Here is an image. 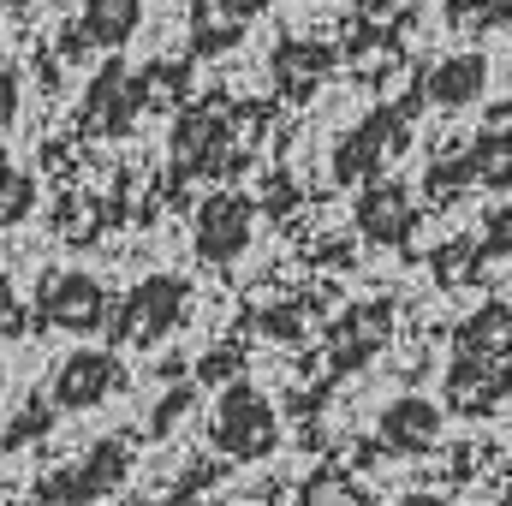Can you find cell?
Here are the masks:
<instances>
[{
  "instance_id": "obj_7",
  "label": "cell",
  "mask_w": 512,
  "mask_h": 506,
  "mask_svg": "<svg viewBox=\"0 0 512 506\" xmlns=\"http://www.w3.org/2000/svg\"><path fill=\"white\" fill-rule=\"evenodd\" d=\"M251 245V197L239 191H215L197 209V256L203 262H233Z\"/></svg>"
},
{
  "instance_id": "obj_2",
  "label": "cell",
  "mask_w": 512,
  "mask_h": 506,
  "mask_svg": "<svg viewBox=\"0 0 512 506\" xmlns=\"http://www.w3.org/2000/svg\"><path fill=\"white\" fill-rule=\"evenodd\" d=\"M274 405L256 393L251 381H233L227 393H221V405H215V447L227 453V459H262L268 447H274Z\"/></svg>"
},
{
  "instance_id": "obj_11",
  "label": "cell",
  "mask_w": 512,
  "mask_h": 506,
  "mask_svg": "<svg viewBox=\"0 0 512 506\" xmlns=\"http://www.w3.org/2000/svg\"><path fill=\"white\" fill-rule=\"evenodd\" d=\"M483 84H489L483 54H453V60H441V66L423 78V96H429L435 108H465V102L483 96Z\"/></svg>"
},
{
  "instance_id": "obj_8",
  "label": "cell",
  "mask_w": 512,
  "mask_h": 506,
  "mask_svg": "<svg viewBox=\"0 0 512 506\" xmlns=\"http://www.w3.org/2000/svg\"><path fill=\"white\" fill-rule=\"evenodd\" d=\"M358 227H364V239H376V245H399V239L417 227L411 191H405V185H370L364 203H358Z\"/></svg>"
},
{
  "instance_id": "obj_10",
  "label": "cell",
  "mask_w": 512,
  "mask_h": 506,
  "mask_svg": "<svg viewBox=\"0 0 512 506\" xmlns=\"http://www.w3.org/2000/svg\"><path fill=\"white\" fill-rule=\"evenodd\" d=\"M143 24V0H84L78 6V36L90 48H126Z\"/></svg>"
},
{
  "instance_id": "obj_13",
  "label": "cell",
  "mask_w": 512,
  "mask_h": 506,
  "mask_svg": "<svg viewBox=\"0 0 512 506\" xmlns=\"http://www.w3.org/2000/svg\"><path fill=\"white\" fill-rule=\"evenodd\" d=\"M459 352H465V358H483V364H507V352H512V310L507 304L477 310V316L459 328Z\"/></svg>"
},
{
  "instance_id": "obj_5",
  "label": "cell",
  "mask_w": 512,
  "mask_h": 506,
  "mask_svg": "<svg viewBox=\"0 0 512 506\" xmlns=\"http://www.w3.org/2000/svg\"><path fill=\"white\" fill-rule=\"evenodd\" d=\"M399 149H405V108H382V114H370L358 131L340 137V149H334V179L352 185L358 173H382Z\"/></svg>"
},
{
  "instance_id": "obj_1",
  "label": "cell",
  "mask_w": 512,
  "mask_h": 506,
  "mask_svg": "<svg viewBox=\"0 0 512 506\" xmlns=\"http://www.w3.org/2000/svg\"><path fill=\"white\" fill-rule=\"evenodd\" d=\"M185 310H191V280L149 274V280H137L126 298H120L108 334H114L120 346H155L161 334H173V328L185 322Z\"/></svg>"
},
{
  "instance_id": "obj_25",
  "label": "cell",
  "mask_w": 512,
  "mask_h": 506,
  "mask_svg": "<svg viewBox=\"0 0 512 506\" xmlns=\"http://www.w3.org/2000/svg\"><path fill=\"white\" fill-rule=\"evenodd\" d=\"M0 310H12V292H6V280H0Z\"/></svg>"
},
{
  "instance_id": "obj_29",
  "label": "cell",
  "mask_w": 512,
  "mask_h": 506,
  "mask_svg": "<svg viewBox=\"0 0 512 506\" xmlns=\"http://www.w3.org/2000/svg\"><path fill=\"white\" fill-rule=\"evenodd\" d=\"M0 6H18V0H0Z\"/></svg>"
},
{
  "instance_id": "obj_30",
  "label": "cell",
  "mask_w": 512,
  "mask_h": 506,
  "mask_svg": "<svg viewBox=\"0 0 512 506\" xmlns=\"http://www.w3.org/2000/svg\"><path fill=\"white\" fill-rule=\"evenodd\" d=\"M507 387H512V370H507Z\"/></svg>"
},
{
  "instance_id": "obj_22",
  "label": "cell",
  "mask_w": 512,
  "mask_h": 506,
  "mask_svg": "<svg viewBox=\"0 0 512 506\" xmlns=\"http://www.w3.org/2000/svg\"><path fill=\"white\" fill-rule=\"evenodd\" d=\"M18 120V78L12 72H0V131Z\"/></svg>"
},
{
  "instance_id": "obj_27",
  "label": "cell",
  "mask_w": 512,
  "mask_h": 506,
  "mask_svg": "<svg viewBox=\"0 0 512 506\" xmlns=\"http://www.w3.org/2000/svg\"><path fill=\"white\" fill-rule=\"evenodd\" d=\"M0 173H6V149H0Z\"/></svg>"
},
{
  "instance_id": "obj_26",
  "label": "cell",
  "mask_w": 512,
  "mask_h": 506,
  "mask_svg": "<svg viewBox=\"0 0 512 506\" xmlns=\"http://www.w3.org/2000/svg\"><path fill=\"white\" fill-rule=\"evenodd\" d=\"M405 506H441V501H429V495H417V501H405Z\"/></svg>"
},
{
  "instance_id": "obj_15",
  "label": "cell",
  "mask_w": 512,
  "mask_h": 506,
  "mask_svg": "<svg viewBox=\"0 0 512 506\" xmlns=\"http://www.w3.org/2000/svg\"><path fill=\"white\" fill-rule=\"evenodd\" d=\"M382 334H387V304L352 310V316H346V328H340V352H334V364H340V370H352L358 358H370V352L382 346Z\"/></svg>"
},
{
  "instance_id": "obj_19",
  "label": "cell",
  "mask_w": 512,
  "mask_h": 506,
  "mask_svg": "<svg viewBox=\"0 0 512 506\" xmlns=\"http://www.w3.org/2000/svg\"><path fill=\"white\" fill-rule=\"evenodd\" d=\"M471 185V161H441L435 173H429V191L435 197H453V191H465Z\"/></svg>"
},
{
  "instance_id": "obj_12",
  "label": "cell",
  "mask_w": 512,
  "mask_h": 506,
  "mask_svg": "<svg viewBox=\"0 0 512 506\" xmlns=\"http://www.w3.org/2000/svg\"><path fill=\"white\" fill-rule=\"evenodd\" d=\"M126 465H131L126 441H102V447L84 459V471H78L72 483H60V495H66V501H96V495H108V489L126 483Z\"/></svg>"
},
{
  "instance_id": "obj_3",
  "label": "cell",
  "mask_w": 512,
  "mask_h": 506,
  "mask_svg": "<svg viewBox=\"0 0 512 506\" xmlns=\"http://www.w3.org/2000/svg\"><path fill=\"white\" fill-rule=\"evenodd\" d=\"M36 310L48 328H66V334H96L108 322V292L96 274H48L36 286Z\"/></svg>"
},
{
  "instance_id": "obj_17",
  "label": "cell",
  "mask_w": 512,
  "mask_h": 506,
  "mask_svg": "<svg viewBox=\"0 0 512 506\" xmlns=\"http://www.w3.org/2000/svg\"><path fill=\"white\" fill-rule=\"evenodd\" d=\"M30 209H36V179L18 173V167H6L0 173V227H18Z\"/></svg>"
},
{
  "instance_id": "obj_4",
  "label": "cell",
  "mask_w": 512,
  "mask_h": 506,
  "mask_svg": "<svg viewBox=\"0 0 512 506\" xmlns=\"http://www.w3.org/2000/svg\"><path fill=\"white\" fill-rule=\"evenodd\" d=\"M137 114H143V84H137V72H126V66L114 60V66H102V72L90 78L78 126L90 131V137H120Z\"/></svg>"
},
{
  "instance_id": "obj_21",
  "label": "cell",
  "mask_w": 512,
  "mask_h": 506,
  "mask_svg": "<svg viewBox=\"0 0 512 506\" xmlns=\"http://www.w3.org/2000/svg\"><path fill=\"white\" fill-rule=\"evenodd\" d=\"M233 370H239V352H209L203 358V381H233Z\"/></svg>"
},
{
  "instance_id": "obj_9",
  "label": "cell",
  "mask_w": 512,
  "mask_h": 506,
  "mask_svg": "<svg viewBox=\"0 0 512 506\" xmlns=\"http://www.w3.org/2000/svg\"><path fill=\"white\" fill-rule=\"evenodd\" d=\"M382 441L393 453H429L441 441V411L429 399H393L382 411Z\"/></svg>"
},
{
  "instance_id": "obj_6",
  "label": "cell",
  "mask_w": 512,
  "mask_h": 506,
  "mask_svg": "<svg viewBox=\"0 0 512 506\" xmlns=\"http://www.w3.org/2000/svg\"><path fill=\"white\" fill-rule=\"evenodd\" d=\"M120 358L114 352H72L54 370V411H96L120 387Z\"/></svg>"
},
{
  "instance_id": "obj_20",
  "label": "cell",
  "mask_w": 512,
  "mask_h": 506,
  "mask_svg": "<svg viewBox=\"0 0 512 506\" xmlns=\"http://www.w3.org/2000/svg\"><path fill=\"white\" fill-rule=\"evenodd\" d=\"M185 405H191V387H173V393L149 411V429H155V435H167V429H173V417H185Z\"/></svg>"
},
{
  "instance_id": "obj_28",
  "label": "cell",
  "mask_w": 512,
  "mask_h": 506,
  "mask_svg": "<svg viewBox=\"0 0 512 506\" xmlns=\"http://www.w3.org/2000/svg\"><path fill=\"white\" fill-rule=\"evenodd\" d=\"M0 381H6V358H0Z\"/></svg>"
},
{
  "instance_id": "obj_16",
  "label": "cell",
  "mask_w": 512,
  "mask_h": 506,
  "mask_svg": "<svg viewBox=\"0 0 512 506\" xmlns=\"http://www.w3.org/2000/svg\"><path fill=\"white\" fill-rule=\"evenodd\" d=\"M465 161H471V179L477 185H501L507 191L512 185V131H483Z\"/></svg>"
},
{
  "instance_id": "obj_14",
  "label": "cell",
  "mask_w": 512,
  "mask_h": 506,
  "mask_svg": "<svg viewBox=\"0 0 512 506\" xmlns=\"http://www.w3.org/2000/svg\"><path fill=\"white\" fill-rule=\"evenodd\" d=\"M328 48H316V42H286L280 54H274V84L280 90H292V96H304L322 72H328Z\"/></svg>"
},
{
  "instance_id": "obj_23",
  "label": "cell",
  "mask_w": 512,
  "mask_h": 506,
  "mask_svg": "<svg viewBox=\"0 0 512 506\" xmlns=\"http://www.w3.org/2000/svg\"><path fill=\"white\" fill-rule=\"evenodd\" d=\"M489 245H495V251H512V209L489 215Z\"/></svg>"
},
{
  "instance_id": "obj_18",
  "label": "cell",
  "mask_w": 512,
  "mask_h": 506,
  "mask_svg": "<svg viewBox=\"0 0 512 506\" xmlns=\"http://www.w3.org/2000/svg\"><path fill=\"white\" fill-rule=\"evenodd\" d=\"M48 423H54V405L30 399V405H24V411L12 417V429H6V441H0V447H24V441H36V435H42Z\"/></svg>"
},
{
  "instance_id": "obj_24",
  "label": "cell",
  "mask_w": 512,
  "mask_h": 506,
  "mask_svg": "<svg viewBox=\"0 0 512 506\" xmlns=\"http://www.w3.org/2000/svg\"><path fill=\"white\" fill-rule=\"evenodd\" d=\"M262 6H268V0H221V12H227L233 24H245V18H256Z\"/></svg>"
}]
</instances>
